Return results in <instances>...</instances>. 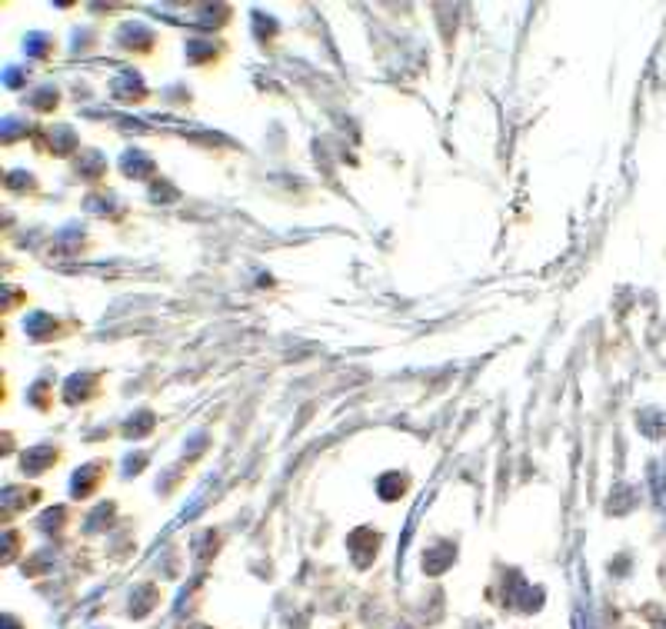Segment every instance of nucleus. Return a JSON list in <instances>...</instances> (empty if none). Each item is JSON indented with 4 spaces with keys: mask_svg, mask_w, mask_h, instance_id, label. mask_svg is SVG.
<instances>
[{
    "mask_svg": "<svg viewBox=\"0 0 666 629\" xmlns=\"http://www.w3.org/2000/svg\"><path fill=\"white\" fill-rule=\"evenodd\" d=\"M453 556H457L453 553V546H433V550L423 553V570L430 572V576H440V572L453 563Z\"/></svg>",
    "mask_w": 666,
    "mask_h": 629,
    "instance_id": "1",
    "label": "nucleus"
},
{
    "mask_svg": "<svg viewBox=\"0 0 666 629\" xmlns=\"http://www.w3.org/2000/svg\"><path fill=\"white\" fill-rule=\"evenodd\" d=\"M54 457H57L54 446H34V450H27V453H23V473H43L47 463Z\"/></svg>",
    "mask_w": 666,
    "mask_h": 629,
    "instance_id": "2",
    "label": "nucleus"
},
{
    "mask_svg": "<svg viewBox=\"0 0 666 629\" xmlns=\"http://www.w3.org/2000/svg\"><path fill=\"white\" fill-rule=\"evenodd\" d=\"M124 170L130 173V177H140V180H147L153 173V163L144 157L140 150H130V153H124Z\"/></svg>",
    "mask_w": 666,
    "mask_h": 629,
    "instance_id": "3",
    "label": "nucleus"
},
{
    "mask_svg": "<svg viewBox=\"0 0 666 629\" xmlns=\"http://www.w3.org/2000/svg\"><path fill=\"white\" fill-rule=\"evenodd\" d=\"M403 486H407V479L400 477V473H390V477H383L380 479V496L383 499H400V493H403Z\"/></svg>",
    "mask_w": 666,
    "mask_h": 629,
    "instance_id": "4",
    "label": "nucleus"
},
{
    "mask_svg": "<svg viewBox=\"0 0 666 629\" xmlns=\"http://www.w3.org/2000/svg\"><path fill=\"white\" fill-rule=\"evenodd\" d=\"M94 479H97V466H84V470L74 477V496H87V493H90Z\"/></svg>",
    "mask_w": 666,
    "mask_h": 629,
    "instance_id": "5",
    "label": "nucleus"
},
{
    "mask_svg": "<svg viewBox=\"0 0 666 629\" xmlns=\"http://www.w3.org/2000/svg\"><path fill=\"white\" fill-rule=\"evenodd\" d=\"M150 426H153V417H150V413H140V419H137V423L130 419V423L124 426V433H127V437H144Z\"/></svg>",
    "mask_w": 666,
    "mask_h": 629,
    "instance_id": "6",
    "label": "nucleus"
},
{
    "mask_svg": "<svg viewBox=\"0 0 666 629\" xmlns=\"http://www.w3.org/2000/svg\"><path fill=\"white\" fill-rule=\"evenodd\" d=\"M57 519H63V510H50V513L40 519V526H43V530H50V526H60Z\"/></svg>",
    "mask_w": 666,
    "mask_h": 629,
    "instance_id": "7",
    "label": "nucleus"
},
{
    "mask_svg": "<svg viewBox=\"0 0 666 629\" xmlns=\"http://www.w3.org/2000/svg\"><path fill=\"white\" fill-rule=\"evenodd\" d=\"M3 626H7V629H17V623H14V619L7 616V619H3Z\"/></svg>",
    "mask_w": 666,
    "mask_h": 629,
    "instance_id": "8",
    "label": "nucleus"
},
{
    "mask_svg": "<svg viewBox=\"0 0 666 629\" xmlns=\"http://www.w3.org/2000/svg\"><path fill=\"white\" fill-rule=\"evenodd\" d=\"M397 629H410V626H397Z\"/></svg>",
    "mask_w": 666,
    "mask_h": 629,
    "instance_id": "9",
    "label": "nucleus"
}]
</instances>
